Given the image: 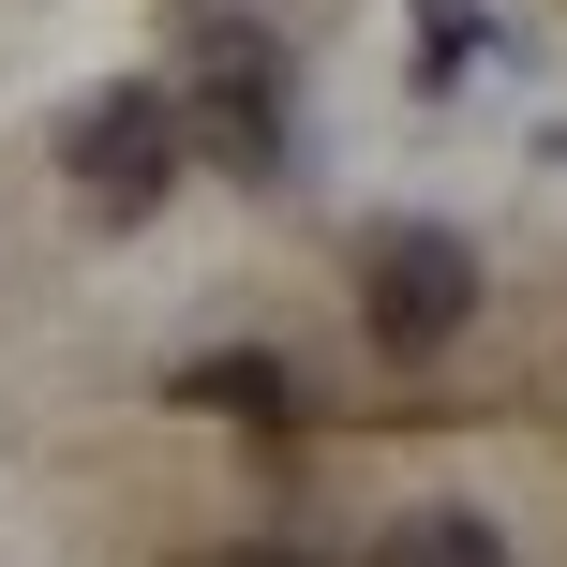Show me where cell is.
Segmentation results:
<instances>
[{"label": "cell", "mask_w": 567, "mask_h": 567, "mask_svg": "<svg viewBox=\"0 0 567 567\" xmlns=\"http://www.w3.org/2000/svg\"><path fill=\"white\" fill-rule=\"evenodd\" d=\"M179 165H195V135H179V90H90L75 120H60V179H75L90 225H150V209L179 195Z\"/></svg>", "instance_id": "cell-1"}, {"label": "cell", "mask_w": 567, "mask_h": 567, "mask_svg": "<svg viewBox=\"0 0 567 567\" xmlns=\"http://www.w3.org/2000/svg\"><path fill=\"white\" fill-rule=\"evenodd\" d=\"M373 567H508V538H493L478 508H403L389 538H373Z\"/></svg>", "instance_id": "cell-5"}, {"label": "cell", "mask_w": 567, "mask_h": 567, "mask_svg": "<svg viewBox=\"0 0 567 567\" xmlns=\"http://www.w3.org/2000/svg\"><path fill=\"white\" fill-rule=\"evenodd\" d=\"M478 45H493L478 0H419V90H463V75H478Z\"/></svg>", "instance_id": "cell-6"}, {"label": "cell", "mask_w": 567, "mask_h": 567, "mask_svg": "<svg viewBox=\"0 0 567 567\" xmlns=\"http://www.w3.org/2000/svg\"><path fill=\"white\" fill-rule=\"evenodd\" d=\"M225 567H299V553H225Z\"/></svg>", "instance_id": "cell-7"}, {"label": "cell", "mask_w": 567, "mask_h": 567, "mask_svg": "<svg viewBox=\"0 0 567 567\" xmlns=\"http://www.w3.org/2000/svg\"><path fill=\"white\" fill-rule=\"evenodd\" d=\"M179 403L195 419H299V373L284 359H179Z\"/></svg>", "instance_id": "cell-4"}, {"label": "cell", "mask_w": 567, "mask_h": 567, "mask_svg": "<svg viewBox=\"0 0 567 567\" xmlns=\"http://www.w3.org/2000/svg\"><path fill=\"white\" fill-rule=\"evenodd\" d=\"M179 135L209 150V165H239V179H284V60H269V30H195V105H179Z\"/></svg>", "instance_id": "cell-3"}, {"label": "cell", "mask_w": 567, "mask_h": 567, "mask_svg": "<svg viewBox=\"0 0 567 567\" xmlns=\"http://www.w3.org/2000/svg\"><path fill=\"white\" fill-rule=\"evenodd\" d=\"M359 329L389 343V359H449V343L478 329V255H463L449 225H373L359 239Z\"/></svg>", "instance_id": "cell-2"}]
</instances>
